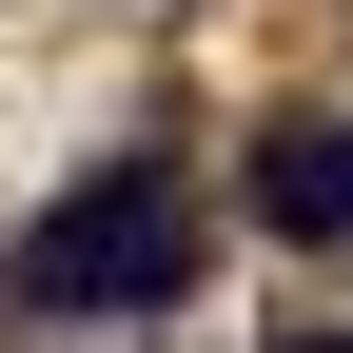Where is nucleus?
I'll return each instance as SVG.
<instances>
[{"label":"nucleus","mask_w":353,"mask_h":353,"mask_svg":"<svg viewBox=\"0 0 353 353\" xmlns=\"http://www.w3.org/2000/svg\"><path fill=\"white\" fill-rule=\"evenodd\" d=\"M196 294V196L176 157H99L79 196L20 216V314H176Z\"/></svg>","instance_id":"f257e3e1"},{"label":"nucleus","mask_w":353,"mask_h":353,"mask_svg":"<svg viewBox=\"0 0 353 353\" xmlns=\"http://www.w3.org/2000/svg\"><path fill=\"white\" fill-rule=\"evenodd\" d=\"M255 216L294 255H353V118H275L255 138Z\"/></svg>","instance_id":"f03ea898"},{"label":"nucleus","mask_w":353,"mask_h":353,"mask_svg":"<svg viewBox=\"0 0 353 353\" xmlns=\"http://www.w3.org/2000/svg\"><path fill=\"white\" fill-rule=\"evenodd\" d=\"M275 353H353V334H334V314H314V334H275Z\"/></svg>","instance_id":"7ed1b4c3"}]
</instances>
